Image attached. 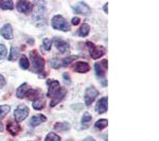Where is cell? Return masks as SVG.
Masks as SVG:
<instances>
[{
	"label": "cell",
	"mask_w": 159,
	"mask_h": 141,
	"mask_svg": "<svg viewBox=\"0 0 159 141\" xmlns=\"http://www.w3.org/2000/svg\"><path fill=\"white\" fill-rule=\"evenodd\" d=\"M29 111H30V109L27 105L20 104L19 106L16 107V109H15V111H14L15 120H16L17 122L24 121L25 118L28 117V115H29Z\"/></svg>",
	"instance_id": "5"
},
{
	"label": "cell",
	"mask_w": 159,
	"mask_h": 141,
	"mask_svg": "<svg viewBox=\"0 0 159 141\" xmlns=\"http://www.w3.org/2000/svg\"><path fill=\"white\" fill-rule=\"evenodd\" d=\"M98 96H99V91H98V89H96V87H93V86L88 87L85 91V97H84V99H85V104L87 106H90L92 104V102L96 100V98Z\"/></svg>",
	"instance_id": "6"
},
{
	"label": "cell",
	"mask_w": 159,
	"mask_h": 141,
	"mask_svg": "<svg viewBox=\"0 0 159 141\" xmlns=\"http://www.w3.org/2000/svg\"><path fill=\"white\" fill-rule=\"evenodd\" d=\"M0 132H3V124H2L1 120H0Z\"/></svg>",
	"instance_id": "39"
},
{
	"label": "cell",
	"mask_w": 159,
	"mask_h": 141,
	"mask_svg": "<svg viewBox=\"0 0 159 141\" xmlns=\"http://www.w3.org/2000/svg\"><path fill=\"white\" fill-rule=\"evenodd\" d=\"M108 99L107 97H103L98 101L96 106V111H98V114H104V112L107 111V107H108Z\"/></svg>",
	"instance_id": "10"
},
{
	"label": "cell",
	"mask_w": 159,
	"mask_h": 141,
	"mask_svg": "<svg viewBox=\"0 0 159 141\" xmlns=\"http://www.w3.org/2000/svg\"><path fill=\"white\" fill-rule=\"evenodd\" d=\"M29 61H28L27 56L25 55H21V57H20V61H19V66L21 69H24V70H27L28 68H29Z\"/></svg>",
	"instance_id": "26"
},
{
	"label": "cell",
	"mask_w": 159,
	"mask_h": 141,
	"mask_svg": "<svg viewBox=\"0 0 159 141\" xmlns=\"http://www.w3.org/2000/svg\"><path fill=\"white\" fill-rule=\"evenodd\" d=\"M51 25H52L53 29L64 31V32H67V31L70 30V25L61 15H55L51 20Z\"/></svg>",
	"instance_id": "3"
},
{
	"label": "cell",
	"mask_w": 159,
	"mask_h": 141,
	"mask_svg": "<svg viewBox=\"0 0 159 141\" xmlns=\"http://www.w3.org/2000/svg\"><path fill=\"white\" fill-rule=\"evenodd\" d=\"M86 45L89 48V54H90L91 58H93V60H98V58L102 57L105 54V49L103 47H101V46H96L91 42H87Z\"/></svg>",
	"instance_id": "4"
},
{
	"label": "cell",
	"mask_w": 159,
	"mask_h": 141,
	"mask_svg": "<svg viewBox=\"0 0 159 141\" xmlns=\"http://www.w3.org/2000/svg\"><path fill=\"white\" fill-rule=\"evenodd\" d=\"M89 31H90V27H89L88 24H83L80 27L79 30V35L82 37H85L89 34Z\"/></svg>",
	"instance_id": "20"
},
{
	"label": "cell",
	"mask_w": 159,
	"mask_h": 141,
	"mask_svg": "<svg viewBox=\"0 0 159 141\" xmlns=\"http://www.w3.org/2000/svg\"><path fill=\"white\" fill-rule=\"evenodd\" d=\"M45 141H61V137L58 135L54 134V133H49L47 136H46Z\"/></svg>",
	"instance_id": "30"
},
{
	"label": "cell",
	"mask_w": 159,
	"mask_h": 141,
	"mask_svg": "<svg viewBox=\"0 0 159 141\" xmlns=\"http://www.w3.org/2000/svg\"><path fill=\"white\" fill-rule=\"evenodd\" d=\"M91 115L89 114V112H84L83 117H82V125H83L84 129H86V127H88L89 123L91 122Z\"/></svg>",
	"instance_id": "21"
},
{
	"label": "cell",
	"mask_w": 159,
	"mask_h": 141,
	"mask_svg": "<svg viewBox=\"0 0 159 141\" xmlns=\"http://www.w3.org/2000/svg\"><path fill=\"white\" fill-rule=\"evenodd\" d=\"M72 69L73 71H75V72H79V73H86L89 71V65L85 61H78V63H75L74 65L72 66Z\"/></svg>",
	"instance_id": "12"
},
{
	"label": "cell",
	"mask_w": 159,
	"mask_h": 141,
	"mask_svg": "<svg viewBox=\"0 0 159 141\" xmlns=\"http://www.w3.org/2000/svg\"><path fill=\"white\" fill-rule=\"evenodd\" d=\"M47 120V118H46V116H43V115H36V116H33L32 118L30 119V125L33 127L35 126H38L39 124H42V123H43Z\"/></svg>",
	"instance_id": "18"
},
{
	"label": "cell",
	"mask_w": 159,
	"mask_h": 141,
	"mask_svg": "<svg viewBox=\"0 0 159 141\" xmlns=\"http://www.w3.org/2000/svg\"><path fill=\"white\" fill-rule=\"evenodd\" d=\"M107 124H108V121H107L106 119H100L98 121L96 122V124H94V126L97 127L98 130H104L105 127L107 126Z\"/></svg>",
	"instance_id": "27"
},
{
	"label": "cell",
	"mask_w": 159,
	"mask_h": 141,
	"mask_svg": "<svg viewBox=\"0 0 159 141\" xmlns=\"http://www.w3.org/2000/svg\"><path fill=\"white\" fill-rule=\"evenodd\" d=\"M45 105H46L45 98L43 96H39L33 102V108L36 109V111H40V109H43L45 107Z\"/></svg>",
	"instance_id": "19"
},
{
	"label": "cell",
	"mask_w": 159,
	"mask_h": 141,
	"mask_svg": "<svg viewBox=\"0 0 159 141\" xmlns=\"http://www.w3.org/2000/svg\"><path fill=\"white\" fill-rule=\"evenodd\" d=\"M16 7H17V11L20 13H24V14H28V13L31 12L32 10V3L29 1H18L16 3Z\"/></svg>",
	"instance_id": "9"
},
{
	"label": "cell",
	"mask_w": 159,
	"mask_h": 141,
	"mask_svg": "<svg viewBox=\"0 0 159 141\" xmlns=\"http://www.w3.org/2000/svg\"><path fill=\"white\" fill-rule=\"evenodd\" d=\"M79 56L78 55H71V56H68V57L64 58V60H61V66L63 67H67V66L70 65L71 63L74 61V60H78Z\"/></svg>",
	"instance_id": "24"
},
{
	"label": "cell",
	"mask_w": 159,
	"mask_h": 141,
	"mask_svg": "<svg viewBox=\"0 0 159 141\" xmlns=\"http://www.w3.org/2000/svg\"><path fill=\"white\" fill-rule=\"evenodd\" d=\"M0 34L2 35L6 39H13L14 35H13V28L10 24H7L2 27V29L0 30Z\"/></svg>",
	"instance_id": "13"
},
{
	"label": "cell",
	"mask_w": 159,
	"mask_h": 141,
	"mask_svg": "<svg viewBox=\"0 0 159 141\" xmlns=\"http://www.w3.org/2000/svg\"><path fill=\"white\" fill-rule=\"evenodd\" d=\"M54 43H55L56 49L60 51L61 53H65V52H67L69 49H70V46H69V43L67 42H65V40L61 39V38H55Z\"/></svg>",
	"instance_id": "11"
},
{
	"label": "cell",
	"mask_w": 159,
	"mask_h": 141,
	"mask_svg": "<svg viewBox=\"0 0 159 141\" xmlns=\"http://www.w3.org/2000/svg\"><path fill=\"white\" fill-rule=\"evenodd\" d=\"M13 7H14L13 1H10V0L0 1V9L1 10H13Z\"/></svg>",
	"instance_id": "22"
},
{
	"label": "cell",
	"mask_w": 159,
	"mask_h": 141,
	"mask_svg": "<svg viewBox=\"0 0 159 141\" xmlns=\"http://www.w3.org/2000/svg\"><path fill=\"white\" fill-rule=\"evenodd\" d=\"M51 47H52V40L49 39V38H45L43 40V48L46 51H50Z\"/></svg>",
	"instance_id": "31"
},
{
	"label": "cell",
	"mask_w": 159,
	"mask_h": 141,
	"mask_svg": "<svg viewBox=\"0 0 159 141\" xmlns=\"http://www.w3.org/2000/svg\"><path fill=\"white\" fill-rule=\"evenodd\" d=\"M11 111V106L10 105H0V120L4 118Z\"/></svg>",
	"instance_id": "25"
},
{
	"label": "cell",
	"mask_w": 159,
	"mask_h": 141,
	"mask_svg": "<svg viewBox=\"0 0 159 141\" xmlns=\"http://www.w3.org/2000/svg\"><path fill=\"white\" fill-rule=\"evenodd\" d=\"M37 91H39V90L30 89V90L27 92V96H25V97H28V99H29V100H35V99L37 98V96H38Z\"/></svg>",
	"instance_id": "32"
},
{
	"label": "cell",
	"mask_w": 159,
	"mask_h": 141,
	"mask_svg": "<svg viewBox=\"0 0 159 141\" xmlns=\"http://www.w3.org/2000/svg\"><path fill=\"white\" fill-rule=\"evenodd\" d=\"M83 141H96L93 139V138H91V137H87V138H85Z\"/></svg>",
	"instance_id": "37"
},
{
	"label": "cell",
	"mask_w": 159,
	"mask_h": 141,
	"mask_svg": "<svg viewBox=\"0 0 159 141\" xmlns=\"http://www.w3.org/2000/svg\"><path fill=\"white\" fill-rule=\"evenodd\" d=\"M30 58L32 61L33 71L36 73H42L45 70V60L40 56L36 50L30 51Z\"/></svg>",
	"instance_id": "1"
},
{
	"label": "cell",
	"mask_w": 159,
	"mask_h": 141,
	"mask_svg": "<svg viewBox=\"0 0 159 141\" xmlns=\"http://www.w3.org/2000/svg\"><path fill=\"white\" fill-rule=\"evenodd\" d=\"M66 93H67V89H66L65 87H61V88L58 89V90L53 94L52 101H51V103H50V106L53 107V106H55V105H57L61 100L65 98Z\"/></svg>",
	"instance_id": "8"
},
{
	"label": "cell",
	"mask_w": 159,
	"mask_h": 141,
	"mask_svg": "<svg viewBox=\"0 0 159 141\" xmlns=\"http://www.w3.org/2000/svg\"><path fill=\"white\" fill-rule=\"evenodd\" d=\"M7 48L4 45H0V60H4L7 56Z\"/></svg>",
	"instance_id": "33"
},
{
	"label": "cell",
	"mask_w": 159,
	"mask_h": 141,
	"mask_svg": "<svg viewBox=\"0 0 159 141\" xmlns=\"http://www.w3.org/2000/svg\"><path fill=\"white\" fill-rule=\"evenodd\" d=\"M50 67L51 68H54V69H58L61 66V61L60 58H51L50 61Z\"/></svg>",
	"instance_id": "29"
},
{
	"label": "cell",
	"mask_w": 159,
	"mask_h": 141,
	"mask_svg": "<svg viewBox=\"0 0 159 141\" xmlns=\"http://www.w3.org/2000/svg\"><path fill=\"white\" fill-rule=\"evenodd\" d=\"M105 61H101V63H97L94 64V71H96V74L97 76L101 80L105 76V72H106V68L107 67H103Z\"/></svg>",
	"instance_id": "15"
},
{
	"label": "cell",
	"mask_w": 159,
	"mask_h": 141,
	"mask_svg": "<svg viewBox=\"0 0 159 141\" xmlns=\"http://www.w3.org/2000/svg\"><path fill=\"white\" fill-rule=\"evenodd\" d=\"M19 56V49L17 47H12L11 48V53H10V56H9V61H16L17 57Z\"/></svg>",
	"instance_id": "23"
},
{
	"label": "cell",
	"mask_w": 159,
	"mask_h": 141,
	"mask_svg": "<svg viewBox=\"0 0 159 141\" xmlns=\"http://www.w3.org/2000/svg\"><path fill=\"white\" fill-rule=\"evenodd\" d=\"M107 7H108V3H105V7H103V10L105 11V13H106V14L108 13V11H107Z\"/></svg>",
	"instance_id": "38"
},
{
	"label": "cell",
	"mask_w": 159,
	"mask_h": 141,
	"mask_svg": "<svg viewBox=\"0 0 159 141\" xmlns=\"http://www.w3.org/2000/svg\"><path fill=\"white\" fill-rule=\"evenodd\" d=\"M30 86H29V84H27V83H24L22 85H20L18 88H17V90H16V96H17V98H19V99H24L25 98V96H27V92L30 90Z\"/></svg>",
	"instance_id": "16"
},
{
	"label": "cell",
	"mask_w": 159,
	"mask_h": 141,
	"mask_svg": "<svg viewBox=\"0 0 159 141\" xmlns=\"http://www.w3.org/2000/svg\"><path fill=\"white\" fill-rule=\"evenodd\" d=\"M4 85H6V79L2 74H0V89L3 88Z\"/></svg>",
	"instance_id": "34"
},
{
	"label": "cell",
	"mask_w": 159,
	"mask_h": 141,
	"mask_svg": "<svg viewBox=\"0 0 159 141\" xmlns=\"http://www.w3.org/2000/svg\"><path fill=\"white\" fill-rule=\"evenodd\" d=\"M72 9H73V12L79 15H88L89 13H90L89 7L83 1H79V2H76V3H74L72 6Z\"/></svg>",
	"instance_id": "7"
},
{
	"label": "cell",
	"mask_w": 159,
	"mask_h": 141,
	"mask_svg": "<svg viewBox=\"0 0 159 141\" xmlns=\"http://www.w3.org/2000/svg\"><path fill=\"white\" fill-rule=\"evenodd\" d=\"M7 129L9 130V133L13 136H16L19 134L20 132V126L17 122L15 121H10L7 125Z\"/></svg>",
	"instance_id": "17"
},
{
	"label": "cell",
	"mask_w": 159,
	"mask_h": 141,
	"mask_svg": "<svg viewBox=\"0 0 159 141\" xmlns=\"http://www.w3.org/2000/svg\"><path fill=\"white\" fill-rule=\"evenodd\" d=\"M47 84H48V97L52 98L53 94L61 88L60 83H58V81H48Z\"/></svg>",
	"instance_id": "14"
},
{
	"label": "cell",
	"mask_w": 159,
	"mask_h": 141,
	"mask_svg": "<svg viewBox=\"0 0 159 141\" xmlns=\"http://www.w3.org/2000/svg\"><path fill=\"white\" fill-rule=\"evenodd\" d=\"M45 3L38 2L37 7L34 9V14H33V20L37 25L36 27H43V24L46 25V17H45Z\"/></svg>",
	"instance_id": "2"
},
{
	"label": "cell",
	"mask_w": 159,
	"mask_h": 141,
	"mask_svg": "<svg viewBox=\"0 0 159 141\" xmlns=\"http://www.w3.org/2000/svg\"><path fill=\"white\" fill-rule=\"evenodd\" d=\"M64 75V80H66V81H70V76H69V73L68 72H65L63 74Z\"/></svg>",
	"instance_id": "36"
},
{
	"label": "cell",
	"mask_w": 159,
	"mask_h": 141,
	"mask_svg": "<svg viewBox=\"0 0 159 141\" xmlns=\"http://www.w3.org/2000/svg\"><path fill=\"white\" fill-rule=\"evenodd\" d=\"M80 21H81V19H80L79 17H73L72 20H71V24L73 25H78L80 24Z\"/></svg>",
	"instance_id": "35"
},
{
	"label": "cell",
	"mask_w": 159,
	"mask_h": 141,
	"mask_svg": "<svg viewBox=\"0 0 159 141\" xmlns=\"http://www.w3.org/2000/svg\"><path fill=\"white\" fill-rule=\"evenodd\" d=\"M54 129H55V130H58V132H65V130H69V124H67V123L58 122L54 125Z\"/></svg>",
	"instance_id": "28"
}]
</instances>
